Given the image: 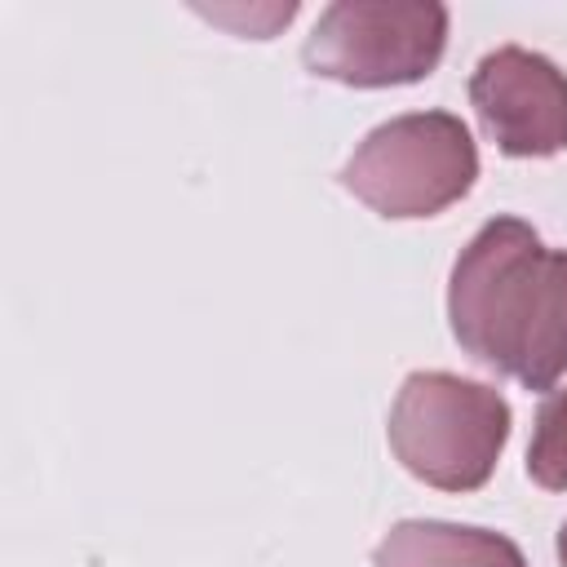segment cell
Segmentation results:
<instances>
[{
  "label": "cell",
  "instance_id": "8992f818",
  "mask_svg": "<svg viewBox=\"0 0 567 567\" xmlns=\"http://www.w3.org/2000/svg\"><path fill=\"white\" fill-rule=\"evenodd\" d=\"M372 567H527V558L505 532L492 527L403 518L377 540Z\"/></svg>",
  "mask_w": 567,
  "mask_h": 567
},
{
  "label": "cell",
  "instance_id": "52a82bcc",
  "mask_svg": "<svg viewBox=\"0 0 567 567\" xmlns=\"http://www.w3.org/2000/svg\"><path fill=\"white\" fill-rule=\"evenodd\" d=\"M527 478L545 492H567V390H549L536 408L527 443Z\"/></svg>",
  "mask_w": 567,
  "mask_h": 567
},
{
  "label": "cell",
  "instance_id": "6da1fadb",
  "mask_svg": "<svg viewBox=\"0 0 567 567\" xmlns=\"http://www.w3.org/2000/svg\"><path fill=\"white\" fill-rule=\"evenodd\" d=\"M447 323L470 359L554 390L567 372V248H545L523 217L483 221L452 266Z\"/></svg>",
  "mask_w": 567,
  "mask_h": 567
},
{
  "label": "cell",
  "instance_id": "7a4b0ae2",
  "mask_svg": "<svg viewBox=\"0 0 567 567\" xmlns=\"http://www.w3.org/2000/svg\"><path fill=\"white\" fill-rule=\"evenodd\" d=\"M509 425L514 412L496 385L430 368L403 377L385 439L416 483L439 492H478L509 443Z\"/></svg>",
  "mask_w": 567,
  "mask_h": 567
},
{
  "label": "cell",
  "instance_id": "9c48e42d",
  "mask_svg": "<svg viewBox=\"0 0 567 567\" xmlns=\"http://www.w3.org/2000/svg\"><path fill=\"white\" fill-rule=\"evenodd\" d=\"M558 567H567V523L558 527Z\"/></svg>",
  "mask_w": 567,
  "mask_h": 567
},
{
  "label": "cell",
  "instance_id": "5b68a950",
  "mask_svg": "<svg viewBox=\"0 0 567 567\" xmlns=\"http://www.w3.org/2000/svg\"><path fill=\"white\" fill-rule=\"evenodd\" d=\"M470 106L487 142L509 159L567 151V71L536 49L501 44L470 75Z\"/></svg>",
  "mask_w": 567,
  "mask_h": 567
},
{
  "label": "cell",
  "instance_id": "277c9868",
  "mask_svg": "<svg viewBox=\"0 0 567 567\" xmlns=\"http://www.w3.org/2000/svg\"><path fill=\"white\" fill-rule=\"evenodd\" d=\"M447 49L439 0H337L301 44L310 75L346 89H394L425 80Z\"/></svg>",
  "mask_w": 567,
  "mask_h": 567
},
{
  "label": "cell",
  "instance_id": "ba28073f",
  "mask_svg": "<svg viewBox=\"0 0 567 567\" xmlns=\"http://www.w3.org/2000/svg\"><path fill=\"white\" fill-rule=\"evenodd\" d=\"M204 18H213V22H221V27H235L239 35H252V40H270L275 35V27H288L292 18H297V4L288 0V4H261V9H204V4H195Z\"/></svg>",
  "mask_w": 567,
  "mask_h": 567
},
{
  "label": "cell",
  "instance_id": "3957f363",
  "mask_svg": "<svg viewBox=\"0 0 567 567\" xmlns=\"http://www.w3.org/2000/svg\"><path fill=\"white\" fill-rule=\"evenodd\" d=\"M337 182L390 221H421L461 204L478 182V146L452 111H408L377 124Z\"/></svg>",
  "mask_w": 567,
  "mask_h": 567
}]
</instances>
